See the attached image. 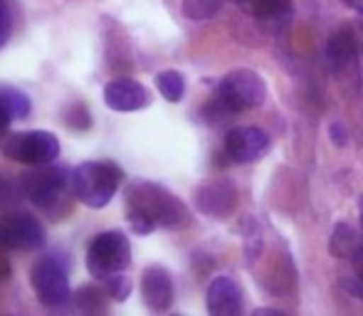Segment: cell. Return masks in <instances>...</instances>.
I'll list each match as a JSON object with an SVG mask.
<instances>
[{
  "label": "cell",
  "instance_id": "6da1fadb",
  "mask_svg": "<svg viewBox=\"0 0 363 316\" xmlns=\"http://www.w3.org/2000/svg\"><path fill=\"white\" fill-rule=\"evenodd\" d=\"M124 208L136 235H148L156 227H183L191 218L186 203L176 193L151 181L131 183L124 193Z\"/></svg>",
  "mask_w": 363,
  "mask_h": 316
},
{
  "label": "cell",
  "instance_id": "7a4b0ae2",
  "mask_svg": "<svg viewBox=\"0 0 363 316\" xmlns=\"http://www.w3.org/2000/svg\"><path fill=\"white\" fill-rule=\"evenodd\" d=\"M121 183H124V171L114 161L79 163L72 171V176H69L72 196L82 205L94 208V210L109 205Z\"/></svg>",
  "mask_w": 363,
  "mask_h": 316
},
{
  "label": "cell",
  "instance_id": "3957f363",
  "mask_svg": "<svg viewBox=\"0 0 363 316\" xmlns=\"http://www.w3.org/2000/svg\"><path fill=\"white\" fill-rule=\"evenodd\" d=\"M131 264V242L121 230L99 232L86 247V269L94 279L114 277Z\"/></svg>",
  "mask_w": 363,
  "mask_h": 316
},
{
  "label": "cell",
  "instance_id": "277c9868",
  "mask_svg": "<svg viewBox=\"0 0 363 316\" xmlns=\"http://www.w3.org/2000/svg\"><path fill=\"white\" fill-rule=\"evenodd\" d=\"M264 96H267V84L259 77L255 69H233L228 72L218 84V96L216 99L230 114H240V111L255 109L262 106Z\"/></svg>",
  "mask_w": 363,
  "mask_h": 316
},
{
  "label": "cell",
  "instance_id": "5b68a950",
  "mask_svg": "<svg viewBox=\"0 0 363 316\" xmlns=\"http://www.w3.org/2000/svg\"><path fill=\"white\" fill-rule=\"evenodd\" d=\"M30 284H33L35 294H38V302L48 309H60L72 299L67 267L55 254L38 259L33 264V269H30Z\"/></svg>",
  "mask_w": 363,
  "mask_h": 316
},
{
  "label": "cell",
  "instance_id": "8992f818",
  "mask_svg": "<svg viewBox=\"0 0 363 316\" xmlns=\"http://www.w3.org/2000/svg\"><path fill=\"white\" fill-rule=\"evenodd\" d=\"M3 154L10 161L25 163V166H45L55 163L60 156V139L50 131H18L10 134L3 144Z\"/></svg>",
  "mask_w": 363,
  "mask_h": 316
},
{
  "label": "cell",
  "instance_id": "52a82bcc",
  "mask_svg": "<svg viewBox=\"0 0 363 316\" xmlns=\"http://www.w3.org/2000/svg\"><path fill=\"white\" fill-rule=\"evenodd\" d=\"M72 173H67L62 166H35L33 173L23 176V191L30 201L43 210H52L65 196V188Z\"/></svg>",
  "mask_w": 363,
  "mask_h": 316
},
{
  "label": "cell",
  "instance_id": "ba28073f",
  "mask_svg": "<svg viewBox=\"0 0 363 316\" xmlns=\"http://www.w3.org/2000/svg\"><path fill=\"white\" fill-rule=\"evenodd\" d=\"M48 242L43 222L28 213H13L0 220V244L8 249H43Z\"/></svg>",
  "mask_w": 363,
  "mask_h": 316
},
{
  "label": "cell",
  "instance_id": "9c48e42d",
  "mask_svg": "<svg viewBox=\"0 0 363 316\" xmlns=\"http://www.w3.org/2000/svg\"><path fill=\"white\" fill-rule=\"evenodd\" d=\"M326 57H329L331 72L341 79L359 72V40L349 25H341L331 33L326 43Z\"/></svg>",
  "mask_w": 363,
  "mask_h": 316
},
{
  "label": "cell",
  "instance_id": "30bf717a",
  "mask_svg": "<svg viewBox=\"0 0 363 316\" xmlns=\"http://www.w3.org/2000/svg\"><path fill=\"white\" fill-rule=\"evenodd\" d=\"M196 208L208 218H228L238 205V188L228 181V178H218V181H208L198 186L196 196H193Z\"/></svg>",
  "mask_w": 363,
  "mask_h": 316
},
{
  "label": "cell",
  "instance_id": "8fae6325",
  "mask_svg": "<svg viewBox=\"0 0 363 316\" xmlns=\"http://www.w3.org/2000/svg\"><path fill=\"white\" fill-rule=\"evenodd\" d=\"M269 149V136L257 126H235L225 136V154L233 163H252Z\"/></svg>",
  "mask_w": 363,
  "mask_h": 316
},
{
  "label": "cell",
  "instance_id": "7c38bea8",
  "mask_svg": "<svg viewBox=\"0 0 363 316\" xmlns=\"http://www.w3.org/2000/svg\"><path fill=\"white\" fill-rule=\"evenodd\" d=\"M104 104L114 111H139L151 104V91L131 77H116L104 86Z\"/></svg>",
  "mask_w": 363,
  "mask_h": 316
},
{
  "label": "cell",
  "instance_id": "4fadbf2b",
  "mask_svg": "<svg viewBox=\"0 0 363 316\" xmlns=\"http://www.w3.org/2000/svg\"><path fill=\"white\" fill-rule=\"evenodd\" d=\"M141 297H144V304L151 312L163 314L171 309L173 304V279L171 272L161 264H153V267H146L144 274H141Z\"/></svg>",
  "mask_w": 363,
  "mask_h": 316
},
{
  "label": "cell",
  "instance_id": "5bb4252c",
  "mask_svg": "<svg viewBox=\"0 0 363 316\" xmlns=\"http://www.w3.org/2000/svg\"><path fill=\"white\" fill-rule=\"evenodd\" d=\"M208 312L213 316H238L242 312V289L228 274H220L208 287Z\"/></svg>",
  "mask_w": 363,
  "mask_h": 316
},
{
  "label": "cell",
  "instance_id": "9a60e30c",
  "mask_svg": "<svg viewBox=\"0 0 363 316\" xmlns=\"http://www.w3.org/2000/svg\"><path fill=\"white\" fill-rule=\"evenodd\" d=\"M101 35H104L106 67H109L111 72H126V69H131V50H129L126 30L121 28L116 20L104 18V23H101Z\"/></svg>",
  "mask_w": 363,
  "mask_h": 316
},
{
  "label": "cell",
  "instance_id": "2e32d148",
  "mask_svg": "<svg viewBox=\"0 0 363 316\" xmlns=\"http://www.w3.org/2000/svg\"><path fill=\"white\" fill-rule=\"evenodd\" d=\"M329 252L336 259H359L363 257V235L349 222H339L331 232Z\"/></svg>",
  "mask_w": 363,
  "mask_h": 316
},
{
  "label": "cell",
  "instance_id": "e0dca14e",
  "mask_svg": "<svg viewBox=\"0 0 363 316\" xmlns=\"http://www.w3.org/2000/svg\"><path fill=\"white\" fill-rule=\"evenodd\" d=\"M252 18L267 28H282L291 18V0H242Z\"/></svg>",
  "mask_w": 363,
  "mask_h": 316
},
{
  "label": "cell",
  "instance_id": "ac0fdd59",
  "mask_svg": "<svg viewBox=\"0 0 363 316\" xmlns=\"http://www.w3.org/2000/svg\"><path fill=\"white\" fill-rule=\"evenodd\" d=\"M106 299H111L109 292H106L104 287H94V284H84V287H79L72 294L74 307L79 309V312H84V314L106 312Z\"/></svg>",
  "mask_w": 363,
  "mask_h": 316
},
{
  "label": "cell",
  "instance_id": "d6986e66",
  "mask_svg": "<svg viewBox=\"0 0 363 316\" xmlns=\"http://www.w3.org/2000/svg\"><path fill=\"white\" fill-rule=\"evenodd\" d=\"M156 86L163 94V99L171 101V104L181 101L183 94H186V79H183V74L176 72V69H163V72H158Z\"/></svg>",
  "mask_w": 363,
  "mask_h": 316
},
{
  "label": "cell",
  "instance_id": "ffe728a7",
  "mask_svg": "<svg viewBox=\"0 0 363 316\" xmlns=\"http://www.w3.org/2000/svg\"><path fill=\"white\" fill-rule=\"evenodd\" d=\"M0 101H3L5 109L10 111V116H13L15 121L28 119L30 109H33V104H30V96L25 94V91L15 89V86H0Z\"/></svg>",
  "mask_w": 363,
  "mask_h": 316
},
{
  "label": "cell",
  "instance_id": "44dd1931",
  "mask_svg": "<svg viewBox=\"0 0 363 316\" xmlns=\"http://www.w3.org/2000/svg\"><path fill=\"white\" fill-rule=\"evenodd\" d=\"M60 116H62V124L72 131L91 129V114H89V109H86V104H82V101H69Z\"/></svg>",
  "mask_w": 363,
  "mask_h": 316
},
{
  "label": "cell",
  "instance_id": "7402d4cb",
  "mask_svg": "<svg viewBox=\"0 0 363 316\" xmlns=\"http://www.w3.org/2000/svg\"><path fill=\"white\" fill-rule=\"evenodd\" d=\"M220 8H223V0H183L181 3V13L188 20H196V23L218 15Z\"/></svg>",
  "mask_w": 363,
  "mask_h": 316
},
{
  "label": "cell",
  "instance_id": "603a6c76",
  "mask_svg": "<svg viewBox=\"0 0 363 316\" xmlns=\"http://www.w3.org/2000/svg\"><path fill=\"white\" fill-rule=\"evenodd\" d=\"M101 284H104V289L109 292V297L116 299V302H126V297L131 294V282H129V277H126L124 272H119V274H114V277L104 279Z\"/></svg>",
  "mask_w": 363,
  "mask_h": 316
},
{
  "label": "cell",
  "instance_id": "cb8c5ba5",
  "mask_svg": "<svg viewBox=\"0 0 363 316\" xmlns=\"http://www.w3.org/2000/svg\"><path fill=\"white\" fill-rule=\"evenodd\" d=\"M13 25H15L13 0H0V50L5 47V43L13 35Z\"/></svg>",
  "mask_w": 363,
  "mask_h": 316
},
{
  "label": "cell",
  "instance_id": "d4e9b609",
  "mask_svg": "<svg viewBox=\"0 0 363 316\" xmlns=\"http://www.w3.org/2000/svg\"><path fill=\"white\" fill-rule=\"evenodd\" d=\"M331 141H334L336 146H346V141H349V134H346V126L344 124H331Z\"/></svg>",
  "mask_w": 363,
  "mask_h": 316
},
{
  "label": "cell",
  "instance_id": "484cf974",
  "mask_svg": "<svg viewBox=\"0 0 363 316\" xmlns=\"http://www.w3.org/2000/svg\"><path fill=\"white\" fill-rule=\"evenodd\" d=\"M10 121H13V116H10V111L5 109V104H3V101H0V134H3V131L8 129Z\"/></svg>",
  "mask_w": 363,
  "mask_h": 316
},
{
  "label": "cell",
  "instance_id": "4316f807",
  "mask_svg": "<svg viewBox=\"0 0 363 316\" xmlns=\"http://www.w3.org/2000/svg\"><path fill=\"white\" fill-rule=\"evenodd\" d=\"M356 13H359V28H361V33H363V5H361V8H356Z\"/></svg>",
  "mask_w": 363,
  "mask_h": 316
},
{
  "label": "cell",
  "instance_id": "83f0119b",
  "mask_svg": "<svg viewBox=\"0 0 363 316\" xmlns=\"http://www.w3.org/2000/svg\"><path fill=\"white\" fill-rule=\"evenodd\" d=\"M346 5H349V8H361V3L359 0H344Z\"/></svg>",
  "mask_w": 363,
  "mask_h": 316
},
{
  "label": "cell",
  "instance_id": "f1b7e54d",
  "mask_svg": "<svg viewBox=\"0 0 363 316\" xmlns=\"http://www.w3.org/2000/svg\"><path fill=\"white\" fill-rule=\"evenodd\" d=\"M361 282H363V272H361Z\"/></svg>",
  "mask_w": 363,
  "mask_h": 316
},
{
  "label": "cell",
  "instance_id": "f546056e",
  "mask_svg": "<svg viewBox=\"0 0 363 316\" xmlns=\"http://www.w3.org/2000/svg\"><path fill=\"white\" fill-rule=\"evenodd\" d=\"M361 52H363V43H361Z\"/></svg>",
  "mask_w": 363,
  "mask_h": 316
},
{
  "label": "cell",
  "instance_id": "4dcf8cb0",
  "mask_svg": "<svg viewBox=\"0 0 363 316\" xmlns=\"http://www.w3.org/2000/svg\"><path fill=\"white\" fill-rule=\"evenodd\" d=\"M238 3H242V0H238Z\"/></svg>",
  "mask_w": 363,
  "mask_h": 316
}]
</instances>
